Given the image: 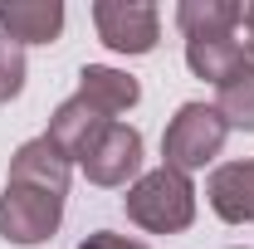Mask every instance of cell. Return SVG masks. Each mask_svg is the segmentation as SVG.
<instances>
[{"label": "cell", "mask_w": 254, "mask_h": 249, "mask_svg": "<svg viewBox=\"0 0 254 249\" xmlns=\"http://www.w3.org/2000/svg\"><path fill=\"white\" fill-rule=\"evenodd\" d=\"M108 123H113V118H103L93 103H83V98L73 93V98H64L59 108H54V118H49V132H44V137H49L68 161H78V156L88 152V142H93Z\"/></svg>", "instance_id": "cell-10"}, {"label": "cell", "mask_w": 254, "mask_h": 249, "mask_svg": "<svg viewBox=\"0 0 254 249\" xmlns=\"http://www.w3.org/2000/svg\"><path fill=\"white\" fill-rule=\"evenodd\" d=\"M78 249H147V245L142 240H127V235H113V230H93Z\"/></svg>", "instance_id": "cell-15"}, {"label": "cell", "mask_w": 254, "mask_h": 249, "mask_svg": "<svg viewBox=\"0 0 254 249\" xmlns=\"http://www.w3.org/2000/svg\"><path fill=\"white\" fill-rule=\"evenodd\" d=\"M59 225H64V195L5 181V195H0V240L5 245H20V249L44 245L59 235Z\"/></svg>", "instance_id": "cell-3"}, {"label": "cell", "mask_w": 254, "mask_h": 249, "mask_svg": "<svg viewBox=\"0 0 254 249\" xmlns=\"http://www.w3.org/2000/svg\"><path fill=\"white\" fill-rule=\"evenodd\" d=\"M240 25H245V30L254 34V0H250V5H245V20H240Z\"/></svg>", "instance_id": "cell-16"}, {"label": "cell", "mask_w": 254, "mask_h": 249, "mask_svg": "<svg viewBox=\"0 0 254 249\" xmlns=\"http://www.w3.org/2000/svg\"><path fill=\"white\" fill-rule=\"evenodd\" d=\"M127 220L147 235H181L195 220V186H190L186 171H171V166H157V171H142L123 195Z\"/></svg>", "instance_id": "cell-1"}, {"label": "cell", "mask_w": 254, "mask_h": 249, "mask_svg": "<svg viewBox=\"0 0 254 249\" xmlns=\"http://www.w3.org/2000/svg\"><path fill=\"white\" fill-rule=\"evenodd\" d=\"M245 20V5L235 0H181L176 5V30L186 39H205V34H235Z\"/></svg>", "instance_id": "cell-12"}, {"label": "cell", "mask_w": 254, "mask_h": 249, "mask_svg": "<svg viewBox=\"0 0 254 249\" xmlns=\"http://www.w3.org/2000/svg\"><path fill=\"white\" fill-rule=\"evenodd\" d=\"M0 34L25 44H54L64 34V5L59 0H0Z\"/></svg>", "instance_id": "cell-7"}, {"label": "cell", "mask_w": 254, "mask_h": 249, "mask_svg": "<svg viewBox=\"0 0 254 249\" xmlns=\"http://www.w3.org/2000/svg\"><path fill=\"white\" fill-rule=\"evenodd\" d=\"M78 166H83V176L93 186H108V190L137 181L142 176V132L127 123H108L88 142V152L78 156Z\"/></svg>", "instance_id": "cell-5"}, {"label": "cell", "mask_w": 254, "mask_h": 249, "mask_svg": "<svg viewBox=\"0 0 254 249\" xmlns=\"http://www.w3.org/2000/svg\"><path fill=\"white\" fill-rule=\"evenodd\" d=\"M78 98L118 123V113H132L142 103V83L123 68H113V63H83L78 68Z\"/></svg>", "instance_id": "cell-8"}, {"label": "cell", "mask_w": 254, "mask_h": 249, "mask_svg": "<svg viewBox=\"0 0 254 249\" xmlns=\"http://www.w3.org/2000/svg\"><path fill=\"white\" fill-rule=\"evenodd\" d=\"M245 59V39H235V34H205V39H186V68L195 78H205V83H215L220 88L225 78L240 68Z\"/></svg>", "instance_id": "cell-11"}, {"label": "cell", "mask_w": 254, "mask_h": 249, "mask_svg": "<svg viewBox=\"0 0 254 249\" xmlns=\"http://www.w3.org/2000/svg\"><path fill=\"white\" fill-rule=\"evenodd\" d=\"M210 210L225 225H254V161H225L205 181Z\"/></svg>", "instance_id": "cell-9"}, {"label": "cell", "mask_w": 254, "mask_h": 249, "mask_svg": "<svg viewBox=\"0 0 254 249\" xmlns=\"http://www.w3.org/2000/svg\"><path fill=\"white\" fill-rule=\"evenodd\" d=\"M68 176H73V161L49 137H30V142H20L15 156H10V186H34V190L64 195L68 190Z\"/></svg>", "instance_id": "cell-6"}, {"label": "cell", "mask_w": 254, "mask_h": 249, "mask_svg": "<svg viewBox=\"0 0 254 249\" xmlns=\"http://www.w3.org/2000/svg\"><path fill=\"white\" fill-rule=\"evenodd\" d=\"M93 25L113 54H152L161 39V10L152 0H98Z\"/></svg>", "instance_id": "cell-4"}, {"label": "cell", "mask_w": 254, "mask_h": 249, "mask_svg": "<svg viewBox=\"0 0 254 249\" xmlns=\"http://www.w3.org/2000/svg\"><path fill=\"white\" fill-rule=\"evenodd\" d=\"M225 137H230V127H225V118L210 103H181L176 118L161 132V156H166L161 166L190 176V171H200V166H210L220 156Z\"/></svg>", "instance_id": "cell-2"}, {"label": "cell", "mask_w": 254, "mask_h": 249, "mask_svg": "<svg viewBox=\"0 0 254 249\" xmlns=\"http://www.w3.org/2000/svg\"><path fill=\"white\" fill-rule=\"evenodd\" d=\"M215 113L230 132H254V68L240 59V68L215 88Z\"/></svg>", "instance_id": "cell-13"}, {"label": "cell", "mask_w": 254, "mask_h": 249, "mask_svg": "<svg viewBox=\"0 0 254 249\" xmlns=\"http://www.w3.org/2000/svg\"><path fill=\"white\" fill-rule=\"evenodd\" d=\"M245 63H250V68H254V34H250V39H245Z\"/></svg>", "instance_id": "cell-17"}, {"label": "cell", "mask_w": 254, "mask_h": 249, "mask_svg": "<svg viewBox=\"0 0 254 249\" xmlns=\"http://www.w3.org/2000/svg\"><path fill=\"white\" fill-rule=\"evenodd\" d=\"M25 93V49L0 34V103H15Z\"/></svg>", "instance_id": "cell-14"}]
</instances>
